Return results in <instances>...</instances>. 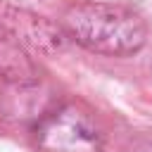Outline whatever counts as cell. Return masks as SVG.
<instances>
[{
    "label": "cell",
    "instance_id": "obj_3",
    "mask_svg": "<svg viewBox=\"0 0 152 152\" xmlns=\"http://www.w3.org/2000/svg\"><path fill=\"white\" fill-rule=\"evenodd\" d=\"M0 28H5L24 50L43 57L59 55L69 40L64 26L14 5H5L0 10Z\"/></svg>",
    "mask_w": 152,
    "mask_h": 152
},
{
    "label": "cell",
    "instance_id": "obj_4",
    "mask_svg": "<svg viewBox=\"0 0 152 152\" xmlns=\"http://www.w3.org/2000/svg\"><path fill=\"white\" fill-rule=\"evenodd\" d=\"M0 78L17 86H31L38 81L36 64L5 28H0Z\"/></svg>",
    "mask_w": 152,
    "mask_h": 152
},
{
    "label": "cell",
    "instance_id": "obj_2",
    "mask_svg": "<svg viewBox=\"0 0 152 152\" xmlns=\"http://www.w3.org/2000/svg\"><path fill=\"white\" fill-rule=\"evenodd\" d=\"M40 152H100L102 133L95 119L76 104H62L36 126Z\"/></svg>",
    "mask_w": 152,
    "mask_h": 152
},
{
    "label": "cell",
    "instance_id": "obj_1",
    "mask_svg": "<svg viewBox=\"0 0 152 152\" xmlns=\"http://www.w3.org/2000/svg\"><path fill=\"white\" fill-rule=\"evenodd\" d=\"M64 31L81 48L124 57L138 52L147 40L142 17L114 2H78L64 12Z\"/></svg>",
    "mask_w": 152,
    "mask_h": 152
}]
</instances>
